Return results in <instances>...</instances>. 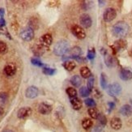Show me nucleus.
<instances>
[{
	"instance_id": "f257e3e1",
	"label": "nucleus",
	"mask_w": 132,
	"mask_h": 132,
	"mask_svg": "<svg viewBox=\"0 0 132 132\" xmlns=\"http://www.w3.org/2000/svg\"><path fill=\"white\" fill-rule=\"evenodd\" d=\"M129 31H130L129 25L127 23L122 21L118 22L112 28V32L113 34V36L119 38L126 37L128 34Z\"/></svg>"
},
{
	"instance_id": "f03ea898",
	"label": "nucleus",
	"mask_w": 132,
	"mask_h": 132,
	"mask_svg": "<svg viewBox=\"0 0 132 132\" xmlns=\"http://www.w3.org/2000/svg\"><path fill=\"white\" fill-rule=\"evenodd\" d=\"M69 49V44L65 40H62L59 41V42H57L54 47V53L57 56H63L65 55Z\"/></svg>"
},
{
	"instance_id": "7ed1b4c3",
	"label": "nucleus",
	"mask_w": 132,
	"mask_h": 132,
	"mask_svg": "<svg viewBox=\"0 0 132 132\" xmlns=\"http://www.w3.org/2000/svg\"><path fill=\"white\" fill-rule=\"evenodd\" d=\"M71 32L73 35L79 40H83L86 37V32L84 28L77 24H75L71 27Z\"/></svg>"
},
{
	"instance_id": "20e7f679",
	"label": "nucleus",
	"mask_w": 132,
	"mask_h": 132,
	"mask_svg": "<svg viewBox=\"0 0 132 132\" xmlns=\"http://www.w3.org/2000/svg\"><path fill=\"white\" fill-rule=\"evenodd\" d=\"M117 16V11L114 8L112 7H109L105 9L104 11V14H103V19L105 22H111L116 18Z\"/></svg>"
},
{
	"instance_id": "39448f33",
	"label": "nucleus",
	"mask_w": 132,
	"mask_h": 132,
	"mask_svg": "<svg viewBox=\"0 0 132 132\" xmlns=\"http://www.w3.org/2000/svg\"><path fill=\"white\" fill-rule=\"evenodd\" d=\"M82 50L79 46H74L73 48L70 49L68 52L66 54V59H76L79 57H81Z\"/></svg>"
},
{
	"instance_id": "423d86ee",
	"label": "nucleus",
	"mask_w": 132,
	"mask_h": 132,
	"mask_svg": "<svg viewBox=\"0 0 132 132\" xmlns=\"http://www.w3.org/2000/svg\"><path fill=\"white\" fill-rule=\"evenodd\" d=\"M122 92V86L118 83H113L108 87V93L112 96H118Z\"/></svg>"
},
{
	"instance_id": "0eeeda50",
	"label": "nucleus",
	"mask_w": 132,
	"mask_h": 132,
	"mask_svg": "<svg viewBox=\"0 0 132 132\" xmlns=\"http://www.w3.org/2000/svg\"><path fill=\"white\" fill-rule=\"evenodd\" d=\"M20 37L25 42H30L34 37V30L31 27L24 29L20 33Z\"/></svg>"
},
{
	"instance_id": "6e6552de",
	"label": "nucleus",
	"mask_w": 132,
	"mask_h": 132,
	"mask_svg": "<svg viewBox=\"0 0 132 132\" xmlns=\"http://www.w3.org/2000/svg\"><path fill=\"white\" fill-rule=\"evenodd\" d=\"M79 22L84 28H90L92 26V24H93V20H92L91 16L88 14H83L80 15Z\"/></svg>"
},
{
	"instance_id": "1a4fd4ad",
	"label": "nucleus",
	"mask_w": 132,
	"mask_h": 132,
	"mask_svg": "<svg viewBox=\"0 0 132 132\" xmlns=\"http://www.w3.org/2000/svg\"><path fill=\"white\" fill-rule=\"evenodd\" d=\"M38 93L39 90L37 87H35V86H30L25 91V96L28 99H33L36 98L38 96Z\"/></svg>"
},
{
	"instance_id": "9d476101",
	"label": "nucleus",
	"mask_w": 132,
	"mask_h": 132,
	"mask_svg": "<svg viewBox=\"0 0 132 132\" xmlns=\"http://www.w3.org/2000/svg\"><path fill=\"white\" fill-rule=\"evenodd\" d=\"M32 114V109L30 107H22L17 112V117L20 119H24Z\"/></svg>"
},
{
	"instance_id": "9b49d317",
	"label": "nucleus",
	"mask_w": 132,
	"mask_h": 132,
	"mask_svg": "<svg viewBox=\"0 0 132 132\" xmlns=\"http://www.w3.org/2000/svg\"><path fill=\"white\" fill-rule=\"evenodd\" d=\"M53 42V37L52 36L50 35L49 33H46L43 35L41 38H40V44H41L42 46L45 47V48H48L50 45L52 44Z\"/></svg>"
},
{
	"instance_id": "f8f14e48",
	"label": "nucleus",
	"mask_w": 132,
	"mask_h": 132,
	"mask_svg": "<svg viewBox=\"0 0 132 132\" xmlns=\"http://www.w3.org/2000/svg\"><path fill=\"white\" fill-rule=\"evenodd\" d=\"M52 105H50L47 103H41L38 106V111L40 113L43 114V115H47L51 111H52Z\"/></svg>"
},
{
	"instance_id": "ddd939ff",
	"label": "nucleus",
	"mask_w": 132,
	"mask_h": 132,
	"mask_svg": "<svg viewBox=\"0 0 132 132\" xmlns=\"http://www.w3.org/2000/svg\"><path fill=\"white\" fill-rule=\"evenodd\" d=\"M119 77L121 79L124 80V81H127V80L132 79V71L130 69H122L119 73Z\"/></svg>"
},
{
	"instance_id": "4468645a",
	"label": "nucleus",
	"mask_w": 132,
	"mask_h": 132,
	"mask_svg": "<svg viewBox=\"0 0 132 132\" xmlns=\"http://www.w3.org/2000/svg\"><path fill=\"white\" fill-rule=\"evenodd\" d=\"M16 72V67L13 63H9L4 67V73L7 76H12Z\"/></svg>"
},
{
	"instance_id": "2eb2a0df",
	"label": "nucleus",
	"mask_w": 132,
	"mask_h": 132,
	"mask_svg": "<svg viewBox=\"0 0 132 132\" xmlns=\"http://www.w3.org/2000/svg\"><path fill=\"white\" fill-rule=\"evenodd\" d=\"M71 105L72 108L75 110H79L82 108V101L79 97H73V98H70Z\"/></svg>"
},
{
	"instance_id": "dca6fc26",
	"label": "nucleus",
	"mask_w": 132,
	"mask_h": 132,
	"mask_svg": "<svg viewBox=\"0 0 132 132\" xmlns=\"http://www.w3.org/2000/svg\"><path fill=\"white\" fill-rule=\"evenodd\" d=\"M110 126L113 130H120L122 127V122L119 118H113L110 121Z\"/></svg>"
},
{
	"instance_id": "f3484780",
	"label": "nucleus",
	"mask_w": 132,
	"mask_h": 132,
	"mask_svg": "<svg viewBox=\"0 0 132 132\" xmlns=\"http://www.w3.org/2000/svg\"><path fill=\"white\" fill-rule=\"evenodd\" d=\"M104 59H105V65L108 67H113L115 66V59H114L113 57L110 55V54L106 53L105 54H104Z\"/></svg>"
},
{
	"instance_id": "a211bd4d",
	"label": "nucleus",
	"mask_w": 132,
	"mask_h": 132,
	"mask_svg": "<svg viewBox=\"0 0 132 132\" xmlns=\"http://www.w3.org/2000/svg\"><path fill=\"white\" fill-rule=\"evenodd\" d=\"M119 112L123 116H130L132 114V107L130 105H124L121 107Z\"/></svg>"
},
{
	"instance_id": "6ab92c4d",
	"label": "nucleus",
	"mask_w": 132,
	"mask_h": 132,
	"mask_svg": "<svg viewBox=\"0 0 132 132\" xmlns=\"http://www.w3.org/2000/svg\"><path fill=\"white\" fill-rule=\"evenodd\" d=\"M45 50H46V48L42 46V45L39 43V44L36 45L35 46H34L32 51H33L34 54H35L36 56H41V55H42L44 54Z\"/></svg>"
},
{
	"instance_id": "aec40b11",
	"label": "nucleus",
	"mask_w": 132,
	"mask_h": 132,
	"mask_svg": "<svg viewBox=\"0 0 132 132\" xmlns=\"http://www.w3.org/2000/svg\"><path fill=\"white\" fill-rule=\"evenodd\" d=\"M80 76H81L84 79H88L92 76V72L90 69L87 67H83L80 68Z\"/></svg>"
},
{
	"instance_id": "412c9836",
	"label": "nucleus",
	"mask_w": 132,
	"mask_h": 132,
	"mask_svg": "<svg viewBox=\"0 0 132 132\" xmlns=\"http://www.w3.org/2000/svg\"><path fill=\"white\" fill-rule=\"evenodd\" d=\"M62 66H63V67L66 69L67 71H73L76 67V62H75L74 61H70V60H67V61L64 62Z\"/></svg>"
},
{
	"instance_id": "4be33fe9",
	"label": "nucleus",
	"mask_w": 132,
	"mask_h": 132,
	"mask_svg": "<svg viewBox=\"0 0 132 132\" xmlns=\"http://www.w3.org/2000/svg\"><path fill=\"white\" fill-rule=\"evenodd\" d=\"M70 82L74 86V87H76V88H79L80 86V84H81V83H82L81 78H80L79 76H77V75H76V76H73L71 78Z\"/></svg>"
},
{
	"instance_id": "5701e85b",
	"label": "nucleus",
	"mask_w": 132,
	"mask_h": 132,
	"mask_svg": "<svg viewBox=\"0 0 132 132\" xmlns=\"http://www.w3.org/2000/svg\"><path fill=\"white\" fill-rule=\"evenodd\" d=\"M100 83H101V86L103 89H106L108 87V79H107V76L105 73H101V78H100Z\"/></svg>"
},
{
	"instance_id": "b1692460",
	"label": "nucleus",
	"mask_w": 132,
	"mask_h": 132,
	"mask_svg": "<svg viewBox=\"0 0 132 132\" xmlns=\"http://www.w3.org/2000/svg\"><path fill=\"white\" fill-rule=\"evenodd\" d=\"M88 113L89 114V116L92 118H93V119H97V118H98V116H99V112H98V110H97L96 109L94 108V107L89 108L88 110Z\"/></svg>"
},
{
	"instance_id": "393cba45",
	"label": "nucleus",
	"mask_w": 132,
	"mask_h": 132,
	"mask_svg": "<svg viewBox=\"0 0 132 132\" xmlns=\"http://www.w3.org/2000/svg\"><path fill=\"white\" fill-rule=\"evenodd\" d=\"M8 100V95L6 93H0V107L7 104Z\"/></svg>"
},
{
	"instance_id": "a878e982",
	"label": "nucleus",
	"mask_w": 132,
	"mask_h": 132,
	"mask_svg": "<svg viewBox=\"0 0 132 132\" xmlns=\"http://www.w3.org/2000/svg\"><path fill=\"white\" fill-rule=\"evenodd\" d=\"M92 126H93V121L90 118H84L82 121V127H84V129L88 130Z\"/></svg>"
},
{
	"instance_id": "bb28decb",
	"label": "nucleus",
	"mask_w": 132,
	"mask_h": 132,
	"mask_svg": "<svg viewBox=\"0 0 132 132\" xmlns=\"http://www.w3.org/2000/svg\"><path fill=\"white\" fill-rule=\"evenodd\" d=\"M94 81H95L94 76L92 75V76L88 79V81H87V88L90 92H92L93 89L94 88Z\"/></svg>"
},
{
	"instance_id": "cd10ccee",
	"label": "nucleus",
	"mask_w": 132,
	"mask_h": 132,
	"mask_svg": "<svg viewBox=\"0 0 132 132\" xmlns=\"http://www.w3.org/2000/svg\"><path fill=\"white\" fill-rule=\"evenodd\" d=\"M66 93L69 96L70 98H73V97H76L77 96V91L76 88H67L66 90Z\"/></svg>"
},
{
	"instance_id": "c85d7f7f",
	"label": "nucleus",
	"mask_w": 132,
	"mask_h": 132,
	"mask_svg": "<svg viewBox=\"0 0 132 132\" xmlns=\"http://www.w3.org/2000/svg\"><path fill=\"white\" fill-rule=\"evenodd\" d=\"M90 94V91L88 89L87 87H81L79 88V95L82 97H87Z\"/></svg>"
},
{
	"instance_id": "c756f323",
	"label": "nucleus",
	"mask_w": 132,
	"mask_h": 132,
	"mask_svg": "<svg viewBox=\"0 0 132 132\" xmlns=\"http://www.w3.org/2000/svg\"><path fill=\"white\" fill-rule=\"evenodd\" d=\"M42 72L46 75V76H53V75L56 72V70L54 68H50V67H44Z\"/></svg>"
},
{
	"instance_id": "7c9ffc66",
	"label": "nucleus",
	"mask_w": 132,
	"mask_h": 132,
	"mask_svg": "<svg viewBox=\"0 0 132 132\" xmlns=\"http://www.w3.org/2000/svg\"><path fill=\"white\" fill-rule=\"evenodd\" d=\"M84 103H85V105H87L88 107H95L96 106V102L93 99H92V98H87V99H85L84 100Z\"/></svg>"
},
{
	"instance_id": "2f4dec72",
	"label": "nucleus",
	"mask_w": 132,
	"mask_h": 132,
	"mask_svg": "<svg viewBox=\"0 0 132 132\" xmlns=\"http://www.w3.org/2000/svg\"><path fill=\"white\" fill-rule=\"evenodd\" d=\"M96 56V51H95V49L94 48H92L90 50H88V54H87V57L89 60H93Z\"/></svg>"
},
{
	"instance_id": "473e14b6",
	"label": "nucleus",
	"mask_w": 132,
	"mask_h": 132,
	"mask_svg": "<svg viewBox=\"0 0 132 132\" xmlns=\"http://www.w3.org/2000/svg\"><path fill=\"white\" fill-rule=\"evenodd\" d=\"M97 119L99 120L100 123L102 125V126H105L107 122V119H106V117L104 115V114L102 113H99V116L97 118Z\"/></svg>"
},
{
	"instance_id": "72a5a7b5",
	"label": "nucleus",
	"mask_w": 132,
	"mask_h": 132,
	"mask_svg": "<svg viewBox=\"0 0 132 132\" xmlns=\"http://www.w3.org/2000/svg\"><path fill=\"white\" fill-rule=\"evenodd\" d=\"M7 51V45L5 42H0V54H5Z\"/></svg>"
},
{
	"instance_id": "f704fd0d",
	"label": "nucleus",
	"mask_w": 132,
	"mask_h": 132,
	"mask_svg": "<svg viewBox=\"0 0 132 132\" xmlns=\"http://www.w3.org/2000/svg\"><path fill=\"white\" fill-rule=\"evenodd\" d=\"M31 62L32 63V65H34V66H37V67H44L43 62H42L39 59H37L36 58L31 59Z\"/></svg>"
},
{
	"instance_id": "c9c22d12",
	"label": "nucleus",
	"mask_w": 132,
	"mask_h": 132,
	"mask_svg": "<svg viewBox=\"0 0 132 132\" xmlns=\"http://www.w3.org/2000/svg\"><path fill=\"white\" fill-rule=\"evenodd\" d=\"M93 96L96 97V98H97V99H100L101 97L102 96V94H101V93L100 92V90L99 89H97V88H93Z\"/></svg>"
},
{
	"instance_id": "e433bc0d",
	"label": "nucleus",
	"mask_w": 132,
	"mask_h": 132,
	"mask_svg": "<svg viewBox=\"0 0 132 132\" xmlns=\"http://www.w3.org/2000/svg\"><path fill=\"white\" fill-rule=\"evenodd\" d=\"M115 45H116V46L118 47V50L120 49H122V48H124L126 46V43L124 41H122V40H120V41H118L115 42Z\"/></svg>"
},
{
	"instance_id": "4c0bfd02",
	"label": "nucleus",
	"mask_w": 132,
	"mask_h": 132,
	"mask_svg": "<svg viewBox=\"0 0 132 132\" xmlns=\"http://www.w3.org/2000/svg\"><path fill=\"white\" fill-rule=\"evenodd\" d=\"M91 132H102V129L100 127H96L92 129Z\"/></svg>"
},
{
	"instance_id": "58836bf2",
	"label": "nucleus",
	"mask_w": 132,
	"mask_h": 132,
	"mask_svg": "<svg viewBox=\"0 0 132 132\" xmlns=\"http://www.w3.org/2000/svg\"><path fill=\"white\" fill-rule=\"evenodd\" d=\"M108 106H109V109H110V110L111 111L115 107V105H114V103H113V102H109L108 103Z\"/></svg>"
},
{
	"instance_id": "ea45409f",
	"label": "nucleus",
	"mask_w": 132,
	"mask_h": 132,
	"mask_svg": "<svg viewBox=\"0 0 132 132\" xmlns=\"http://www.w3.org/2000/svg\"><path fill=\"white\" fill-rule=\"evenodd\" d=\"M98 3H99V4H100V6L101 7H102V6H104L105 5V1H98Z\"/></svg>"
},
{
	"instance_id": "a19ab883",
	"label": "nucleus",
	"mask_w": 132,
	"mask_h": 132,
	"mask_svg": "<svg viewBox=\"0 0 132 132\" xmlns=\"http://www.w3.org/2000/svg\"><path fill=\"white\" fill-rule=\"evenodd\" d=\"M3 113H4V110L2 108V107H0V117H1L3 114Z\"/></svg>"
},
{
	"instance_id": "79ce46f5",
	"label": "nucleus",
	"mask_w": 132,
	"mask_h": 132,
	"mask_svg": "<svg viewBox=\"0 0 132 132\" xmlns=\"http://www.w3.org/2000/svg\"><path fill=\"white\" fill-rule=\"evenodd\" d=\"M3 132H13V131L11 130H3Z\"/></svg>"
}]
</instances>
